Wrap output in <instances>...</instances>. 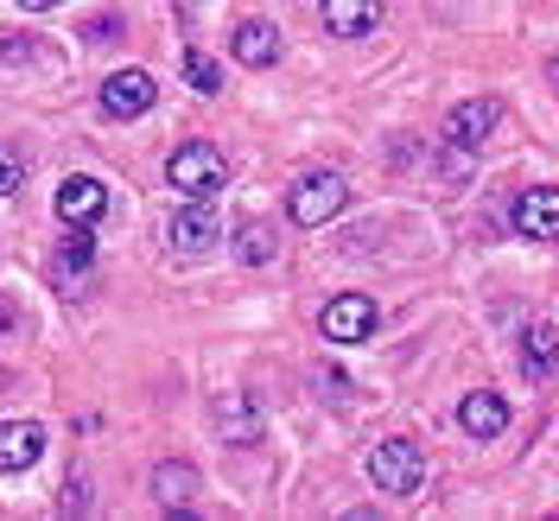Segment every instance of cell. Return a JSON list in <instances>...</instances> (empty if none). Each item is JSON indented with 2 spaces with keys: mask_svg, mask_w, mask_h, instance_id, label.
I'll return each instance as SVG.
<instances>
[{
  "mask_svg": "<svg viewBox=\"0 0 559 521\" xmlns=\"http://www.w3.org/2000/svg\"><path fill=\"white\" fill-rule=\"evenodd\" d=\"M457 426H464L471 439H496V433L509 426V401H502V394H489V388H477V394H464V401H457Z\"/></svg>",
  "mask_w": 559,
  "mask_h": 521,
  "instance_id": "10",
  "label": "cell"
},
{
  "mask_svg": "<svg viewBox=\"0 0 559 521\" xmlns=\"http://www.w3.org/2000/svg\"><path fill=\"white\" fill-rule=\"evenodd\" d=\"M515 236H527V242H554L559 236V191L554 185H534V191L515 198Z\"/></svg>",
  "mask_w": 559,
  "mask_h": 521,
  "instance_id": "8",
  "label": "cell"
},
{
  "mask_svg": "<svg viewBox=\"0 0 559 521\" xmlns=\"http://www.w3.org/2000/svg\"><path fill=\"white\" fill-rule=\"evenodd\" d=\"M216 426L229 433V446H254V439H261V414H254L248 394H223V401H216Z\"/></svg>",
  "mask_w": 559,
  "mask_h": 521,
  "instance_id": "14",
  "label": "cell"
},
{
  "mask_svg": "<svg viewBox=\"0 0 559 521\" xmlns=\"http://www.w3.org/2000/svg\"><path fill=\"white\" fill-rule=\"evenodd\" d=\"M0 58H7V64H33L38 45H33V38H7V45H0Z\"/></svg>",
  "mask_w": 559,
  "mask_h": 521,
  "instance_id": "21",
  "label": "cell"
},
{
  "mask_svg": "<svg viewBox=\"0 0 559 521\" xmlns=\"http://www.w3.org/2000/svg\"><path fill=\"white\" fill-rule=\"evenodd\" d=\"M13 324H20V306H13V299H7V293H0V338H7V331H13Z\"/></svg>",
  "mask_w": 559,
  "mask_h": 521,
  "instance_id": "23",
  "label": "cell"
},
{
  "mask_svg": "<svg viewBox=\"0 0 559 521\" xmlns=\"http://www.w3.org/2000/svg\"><path fill=\"white\" fill-rule=\"evenodd\" d=\"M236 58H242L248 70H267L280 58V33L267 20H242V26H236Z\"/></svg>",
  "mask_w": 559,
  "mask_h": 521,
  "instance_id": "13",
  "label": "cell"
},
{
  "mask_svg": "<svg viewBox=\"0 0 559 521\" xmlns=\"http://www.w3.org/2000/svg\"><path fill=\"white\" fill-rule=\"evenodd\" d=\"M153 489H159L166 509H185V502L198 496V471H191V464H159V471H153Z\"/></svg>",
  "mask_w": 559,
  "mask_h": 521,
  "instance_id": "16",
  "label": "cell"
},
{
  "mask_svg": "<svg viewBox=\"0 0 559 521\" xmlns=\"http://www.w3.org/2000/svg\"><path fill=\"white\" fill-rule=\"evenodd\" d=\"M216 236H223V223H216V210L198 204V198L173 216V248L178 254H204V248H216Z\"/></svg>",
  "mask_w": 559,
  "mask_h": 521,
  "instance_id": "9",
  "label": "cell"
},
{
  "mask_svg": "<svg viewBox=\"0 0 559 521\" xmlns=\"http://www.w3.org/2000/svg\"><path fill=\"white\" fill-rule=\"evenodd\" d=\"M38 452H45V433L33 419H7L0 426V471H26V464H38Z\"/></svg>",
  "mask_w": 559,
  "mask_h": 521,
  "instance_id": "12",
  "label": "cell"
},
{
  "mask_svg": "<svg viewBox=\"0 0 559 521\" xmlns=\"http://www.w3.org/2000/svg\"><path fill=\"white\" fill-rule=\"evenodd\" d=\"M90 254H96V242H90V229L76 223L64 236V254H58V274H70V268H90Z\"/></svg>",
  "mask_w": 559,
  "mask_h": 521,
  "instance_id": "19",
  "label": "cell"
},
{
  "mask_svg": "<svg viewBox=\"0 0 559 521\" xmlns=\"http://www.w3.org/2000/svg\"><path fill=\"white\" fill-rule=\"evenodd\" d=\"M20 7H26V13H45V7H64V0H20Z\"/></svg>",
  "mask_w": 559,
  "mask_h": 521,
  "instance_id": "24",
  "label": "cell"
},
{
  "mask_svg": "<svg viewBox=\"0 0 559 521\" xmlns=\"http://www.w3.org/2000/svg\"><path fill=\"white\" fill-rule=\"evenodd\" d=\"M20 185H26V159H20V153L0 140V198H13Z\"/></svg>",
  "mask_w": 559,
  "mask_h": 521,
  "instance_id": "20",
  "label": "cell"
},
{
  "mask_svg": "<svg viewBox=\"0 0 559 521\" xmlns=\"http://www.w3.org/2000/svg\"><path fill=\"white\" fill-rule=\"evenodd\" d=\"M64 509H70V516H83V509H90V496H83V484H76V477L64 484Z\"/></svg>",
  "mask_w": 559,
  "mask_h": 521,
  "instance_id": "22",
  "label": "cell"
},
{
  "mask_svg": "<svg viewBox=\"0 0 559 521\" xmlns=\"http://www.w3.org/2000/svg\"><path fill=\"white\" fill-rule=\"evenodd\" d=\"M185 76H191L204 96H216V90H223V70H216V58H204V51H185Z\"/></svg>",
  "mask_w": 559,
  "mask_h": 521,
  "instance_id": "18",
  "label": "cell"
},
{
  "mask_svg": "<svg viewBox=\"0 0 559 521\" xmlns=\"http://www.w3.org/2000/svg\"><path fill=\"white\" fill-rule=\"evenodd\" d=\"M547 76H554V83H559V58H554V64H547Z\"/></svg>",
  "mask_w": 559,
  "mask_h": 521,
  "instance_id": "25",
  "label": "cell"
},
{
  "mask_svg": "<svg viewBox=\"0 0 559 521\" xmlns=\"http://www.w3.org/2000/svg\"><path fill=\"white\" fill-rule=\"evenodd\" d=\"M103 210H108V185L103 178H90V173H76L58 185V216H64L70 229L83 223V229H96L103 223Z\"/></svg>",
  "mask_w": 559,
  "mask_h": 521,
  "instance_id": "7",
  "label": "cell"
},
{
  "mask_svg": "<svg viewBox=\"0 0 559 521\" xmlns=\"http://www.w3.org/2000/svg\"><path fill=\"white\" fill-rule=\"evenodd\" d=\"M344 204H349V185L337 173H306L293 191H286V216H293L299 229H324Z\"/></svg>",
  "mask_w": 559,
  "mask_h": 521,
  "instance_id": "3",
  "label": "cell"
},
{
  "mask_svg": "<svg viewBox=\"0 0 559 521\" xmlns=\"http://www.w3.org/2000/svg\"><path fill=\"white\" fill-rule=\"evenodd\" d=\"M318 331L331 344H369L376 338V299L369 293H337L324 312H318Z\"/></svg>",
  "mask_w": 559,
  "mask_h": 521,
  "instance_id": "4",
  "label": "cell"
},
{
  "mask_svg": "<svg viewBox=\"0 0 559 521\" xmlns=\"http://www.w3.org/2000/svg\"><path fill=\"white\" fill-rule=\"evenodd\" d=\"M369 484L388 489V496H419L426 489V452H419V439H382L369 452Z\"/></svg>",
  "mask_w": 559,
  "mask_h": 521,
  "instance_id": "2",
  "label": "cell"
},
{
  "mask_svg": "<svg viewBox=\"0 0 559 521\" xmlns=\"http://www.w3.org/2000/svg\"><path fill=\"white\" fill-rule=\"evenodd\" d=\"M496 121H502V103H496V96H471V103H457L452 115H445V140L464 146V153H477V146L496 134Z\"/></svg>",
  "mask_w": 559,
  "mask_h": 521,
  "instance_id": "6",
  "label": "cell"
},
{
  "mask_svg": "<svg viewBox=\"0 0 559 521\" xmlns=\"http://www.w3.org/2000/svg\"><path fill=\"white\" fill-rule=\"evenodd\" d=\"M166 178L178 185V198H198V204H210V198L229 185V159H223L210 140H185L173 159H166Z\"/></svg>",
  "mask_w": 559,
  "mask_h": 521,
  "instance_id": "1",
  "label": "cell"
},
{
  "mask_svg": "<svg viewBox=\"0 0 559 521\" xmlns=\"http://www.w3.org/2000/svg\"><path fill=\"white\" fill-rule=\"evenodd\" d=\"M153 103H159V83H153L146 70H115L103 83V115H115V121H134V115H146Z\"/></svg>",
  "mask_w": 559,
  "mask_h": 521,
  "instance_id": "5",
  "label": "cell"
},
{
  "mask_svg": "<svg viewBox=\"0 0 559 521\" xmlns=\"http://www.w3.org/2000/svg\"><path fill=\"white\" fill-rule=\"evenodd\" d=\"M274 229L267 223H242V236H236V254H242L248 268H261V261H274Z\"/></svg>",
  "mask_w": 559,
  "mask_h": 521,
  "instance_id": "17",
  "label": "cell"
},
{
  "mask_svg": "<svg viewBox=\"0 0 559 521\" xmlns=\"http://www.w3.org/2000/svg\"><path fill=\"white\" fill-rule=\"evenodd\" d=\"M318 13H324V33H337V38H369L382 26V7L376 0H324Z\"/></svg>",
  "mask_w": 559,
  "mask_h": 521,
  "instance_id": "11",
  "label": "cell"
},
{
  "mask_svg": "<svg viewBox=\"0 0 559 521\" xmlns=\"http://www.w3.org/2000/svg\"><path fill=\"white\" fill-rule=\"evenodd\" d=\"M559 363V331H547V324H534V331H522V369L540 382L547 369Z\"/></svg>",
  "mask_w": 559,
  "mask_h": 521,
  "instance_id": "15",
  "label": "cell"
}]
</instances>
